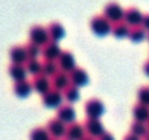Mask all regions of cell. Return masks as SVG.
Wrapping results in <instances>:
<instances>
[{
  "label": "cell",
  "instance_id": "4",
  "mask_svg": "<svg viewBox=\"0 0 149 140\" xmlns=\"http://www.w3.org/2000/svg\"><path fill=\"white\" fill-rule=\"evenodd\" d=\"M63 99H64V95L61 94V91H57L54 88L42 95V104L47 108H60L63 105Z\"/></svg>",
  "mask_w": 149,
  "mask_h": 140
},
{
  "label": "cell",
  "instance_id": "28",
  "mask_svg": "<svg viewBox=\"0 0 149 140\" xmlns=\"http://www.w3.org/2000/svg\"><path fill=\"white\" fill-rule=\"evenodd\" d=\"M148 131H149V130H148V125H146L145 123L134 121V123L132 124V127H130V133L134 134V136H137V137H140V139H142Z\"/></svg>",
  "mask_w": 149,
  "mask_h": 140
},
{
  "label": "cell",
  "instance_id": "12",
  "mask_svg": "<svg viewBox=\"0 0 149 140\" xmlns=\"http://www.w3.org/2000/svg\"><path fill=\"white\" fill-rule=\"evenodd\" d=\"M32 88L37 94L40 95H44L47 94L50 89H51V80L44 76V75H38V76H34V80H32Z\"/></svg>",
  "mask_w": 149,
  "mask_h": 140
},
{
  "label": "cell",
  "instance_id": "9",
  "mask_svg": "<svg viewBox=\"0 0 149 140\" xmlns=\"http://www.w3.org/2000/svg\"><path fill=\"white\" fill-rule=\"evenodd\" d=\"M85 130L86 133L91 136V137H100L105 133V128H104V124L100 121V118H88L85 121Z\"/></svg>",
  "mask_w": 149,
  "mask_h": 140
},
{
  "label": "cell",
  "instance_id": "13",
  "mask_svg": "<svg viewBox=\"0 0 149 140\" xmlns=\"http://www.w3.org/2000/svg\"><path fill=\"white\" fill-rule=\"evenodd\" d=\"M70 85H72L70 76H69L67 73L61 72V70L51 78V86H53L54 89H57V91H64V89H67Z\"/></svg>",
  "mask_w": 149,
  "mask_h": 140
},
{
  "label": "cell",
  "instance_id": "11",
  "mask_svg": "<svg viewBox=\"0 0 149 140\" xmlns=\"http://www.w3.org/2000/svg\"><path fill=\"white\" fill-rule=\"evenodd\" d=\"M69 76H70L72 85L78 86V88L86 86L88 82H89V76H88V73H86V70H84V69H81V67H76Z\"/></svg>",
  "mask_w": 149,
  "mask_h": 140
},
{
  "label": "cell",
  "instance_id": "17",
  "mask_svg": "<svg viewBox=\"0 0 149 140\" xmlns=\"http://www.w3.org/2000/svg\"><path fill=\"white\" fill-rule=\"evenodd\" d=\"M85 125L84 124H78V123H72L67 125V133L66 137H69L70 140H82L85 137Z\"/></svg>",
  "mask_w": 149,
  "mask_h": 140
},
{
  "label": "cell",
  "instance_id": "18",
  "mask_svg": "<svg viewBox=\"0 0 149 140\" xmlns=\"http://www.w3.org/2000/svg\"><path fill=\"white\" fill-rule=\"evenodd\" d=\"M28 75V70L24 64H10L9 67V76L15 80V82H21L25 80Z\"/></svg>",
  "mask_w": 149,
  "mask_h": 140
},
{
  "label": "cell",
  "instance_id": "5",
  "mask_svg": "<svg viewBox=\"0 0 149 140\" xmlns=\"http://www.w3.org/2000/svg\"><path fill=\"white\" fill-rule=\"evenodd\" d=\"M45 128L48 130L50 136L54 139H63V137H66V133H67V124L63 123L61 120H58L57 117L50 120Z\"/></svg>",
  "mask_w": 149,
  "mask_h": 140
},
{
  "label": "cell",
  "instance_id": "16",
  "mask_svg": "<svg viewBox=\"0 0 149 140\" xmlns=\"http://www.w3.org/2000/svg\"><path fill=\"white\" fill-rule=\"evenodd\" d=\"M32 91H34L32 82H29L26 79L21 80V82H15V85H13V92L18 98H28Z\"/></svg>",
  "mask_w": 149,
  "mask_h": 140
},
{
  "label": "cell",
  "instance_id": "26",
  "mask_svg": "<svg viewBox=\"0 0 149 140\" xmlns=\"http://www.w3.org/2000/svg\"><path fill=\"white\" fill-rule=\"evenodd\" d=\"M29 140H51V136L47 128L37 127L29 133Z\"/></svg>",
  "mask_w": 149,
  "mask_h": 140
},
{
  "label": "cell",
  "instance_id": "24",
  "mask_svg": "<svg viewBox=\"0 0 149 140\" xmlns=\"http://www.w3.org/2000/svg\"><path fill=\"white\" fill-rule=\"evenodd\" d=\"M60 72V67L57 61H44L42 63V75L47 78H53L56 73Z\"/></svg>",
  "mask_w": 149,
  "mask_h": 140
},
{
  "label": "cell",
  "instance_id": "14",
  "mask_svg": "<svg viewBox=\"0 0 149 140\" xmlns=\"http://www.w3.org/2000/svg\"><path fill=\"white\" fill-rule=\"evenodd\" d=\"M9 57H10V61L12 64H25L28 61V55H26V50H25V45H15L10 48L9 51Z\"/></svg>",
  "mask_w": 149,
  "mask_h": 140
},
{
  "label": "cell",
  "instance_id": "22",
  "mask_svg": "<svg viewBox=\"0 0 149 140\" xmlns=\"http://www.w3.org/2000/svg\"><path fill=\"white\" fill-rule=\"evenodd\" d=\"M25 67L28 70V73L32 75V76H38V75H42V63L35 58V60H28L25 63Z\"/></svg>",
  "mask_w": 149,
  "mask_h": 140
},
{
  "label": "cell",
  "instance_id": "33",
  "mask_svg": "<svg viewBox=\"0 0 149 140\" xmlns=\"http://www.w3.org/2000/svg\"><path fill=\"white\" fill-rule=\"evenodd\" d=\"M143 72H145V75L149 78V61L145 63V66H143Z\"/></svg>",
  "mask_w": 149,
  "mask_h": 140
},
{
  "label": "cell",
  "instance_id": "10",
  "mask_svg": "<svg viewBox=\"0 0 149 140\" xmlns=\"http://www.w3.org/2000/svg\"><path fill=\"white\" fill-rule=\"evenodd\" d=\"M143 16H145V15H143L139 9L130 8V9H127V10L124 12V19H123V22H126L129 26L136 28V26H140V25H142Z\"/></svg>",
  "mask_w": 149,
  "mask_h": 140
},
{
  "label": "cell",
  "instance_id": "19",
  "mask_svg": "<svg viewBox=\"0 0 149 140\" xmlns=\"http://www.w3.org/2000/svg\"><path fill=\"white\" fill-rule=\"evenodd\" d=\"M133 117H134V121H139V123H148L149 121V107L143 105V104H137L133 107Z\"/></svg>",
  "mask_w": 149,
  "mask_h": 140
},
{
  "label": "cell",
  "instance_id": "31",
  "mask_svg": "<svg viewBox=\"0 0 149 140\" xmlns=\"http://www.w3.org/2000/svg\"><path fill=\"white\" fill-rule=\"evenodd\" d=\"M142 26L146 29V31H149V15H145L143 16V22H142Z\"/></svg>",
  "mask_w": 149,
  "mask_h": 140
},
{
  "label": "cell",
  "instance_id": "21",
  "mask_svg": "<svg viewBox=\"0 0 149 140\" xmlns=\"http://www.w3.org/2000/svg\"><path fill=\"white\" fill-rule=\"evenodd\" d=\"M111 32L117 38H126V37L130 35V26L126 22H117V24H113V31Z\"/></svg>",
  "mask_w": 149,
  "mask_h": 140
},
{
  "label": "cell",
  "instance_id": "3",
  "mask_svg": "<svg viewBox=\"0 0 149 140\" xmlns=\"http://www.w3.org/2000/svg\"><path fill=\"white\" fill-rule=\"evenodd\" d=\"M124 9L116 3V2H111L108 3L105 8H104V16L111 22V24H117V22H123L124 19Z\"/></svg>",
  "mask_w": 149,
  "mask_h": 140
},
{
  "label": "cell",
  "instance_id": "1",
  "mask_svg": "<svg viewBox=\"0 0 149 140\" xmlns=\"http://www.w3.org/2000/svg\"><path fill=\"white\" fill-rule=\"evenodd\" d=\"M91 31L95 35H98V37H105V35H108L113 31V24L104 15L95 16L91 21Z\"/></svg>",
  "mask_w": 149,
  "mask_h": 140
},
{
  "label": "cell",
  "instance_id": "38",
  "mask_svg": "<svg viewBox=\"0 0 149 140\" xmlns=\"http://www.w3.org/2000/svg\"><path fill=\"white\" fill-rule=\"evenodd\" d=\"M148 41H149V35H148Z\"/></svg>",
  "mask_w": 149,
  "mask_h": 140
},
{
  "label": "cell",
  "instance_id": "23",
  "mask_svg": "<svg viewBox=\"0 0 149 140\" xmlns=\"http://www.w3.org/2000/svg\"><path fill=\"white\" fill-rule=\"evenodd\" d=\"M64 99L69 102V104H73V102H78L79 98H81V94H79V88L74 86V85H70L67 89H64Z\"/></svg>",
  "mask_w": 149,
  "mask_h": 140
},
{
  "label": "cell",
  "instance_id": "34",
  "mask_svg": "<svg viewBox=\"0 0 149 140\" xmlns=\"http://www.w3.org/2000/svg\"><path fill=\"white\" fill-rule=\"evenodd\" d=\"M143 140H149V131H148V133L143 136Z\"/></svg>",
  "mask_w": 149,
  "mask_h": 140
},
{
  "label": "cell",
  "instance_id": "8",
  "mask_svg": "<svg viewBox=\"0 0 149 140\" xmlns=\"http://www.w3.org/2000/svg\"><path fill=\"white\" fill-rule=\"evenodd\" d=\"M61 48L58 47V44L56 41H50L48 44H45L42 47V57L45 61H57L61 55Z\"/></svg>",
  "mask_w": 149,
  "mask_h": 140
},
{
  "label": "cell",
  "instance_id": "37",
  "mask_svg": "<svg viewBox=\"0 0 149 140\" xmlns=\"http://www.w3.org/2000/svg\"><path fill=\"white\" fill-rule=\"evenodd\" d=\"M146 125H148V130H149V121H148V123H146Z\"/></svg>",
  "mask_w": 149,
  "mask_h": 140
},
{
  "label": "cell",
  "instance_id": "2",
  "mask_svg": "<svg viewBox=\"0 0 149 140\" xmlns=\"http://www.w3.org/2000/svg\"><path fill=\"white\" fill-rule=\"evenodd\" d=\"M29 41L40 45V47H44L45 44H48L51 41L50 34H48V28H44L41 25H34L29 29Z\"/></svg>",
  "mask_w": 149,
  "mask_h": 140
},
{
  "label": "cell",
  "instance_id": "27",
  "mask_svg": "<svg viewBox=\"0 0 149 140\" xmlns=\"http://www.w3.org/2000/svg\"><path fill=\"white\" fill-rule=\"evenodd\" d=\"M25 50H26L28 60H35V58H38V57L42 54V48H41L40 45H37V44L31 42V41L25 45Z\"/></svg>",
  "mask_w": 149,
  "mask_h": 140
},
{
  "label": "cell",
  "instance_id": "20",
  "mask_svg": "<svg viewBox=\"0 0 149 140\" xmlns=\"http://www.w3.org/2000/svg\"><path fill=\"white\" fill-rule=\"evenodd\" d=\"M48 34H50L51 41L58 42L61 38H64L66 31H64V26H63L61 24H58V22H53V24L48 26Z\"/></svg>",
  "mask_w": 149,
  "mask_h": 140
},
{
  "label": "cell",
  "instance_id": "25",
  "mask_svg": "<svg viewBox=\"0 0 149 140\" xmlns=\"http://www.w3.org/2000/svg\"><path fill=\"white\" fill-rule=\"evenodd\" d=\"M129 38H130V41L132 42H142L145 38H148V35H146V29L142 26H136V28H133V29H130V35H129Z\"/></svg>",
  "mask_w": 149,
  "mask_h": 140
},
{
  "label": "cell",
  "instance_id": "30",
  "mask_svg": "<svg viewBox=\"0 0 149 140\" xmlns=\"http://www.w3.org/2000/svg\"><path fill=\"white\" fill-rule=\"evenodd\" d=\"M98 140H116V139H114V136H113L111 133H107V131H105L102 136L98 137Z\"/></svg>",
  "mask_w": 149,
  "mask_h": 140
},
{
  "label": "cell",
  "instance_id": "6",
  "mask_svg": "<svg viewBox=\"0 0 149 140\" xmlns=\"http://www.w3.org/2000/svg\"><path fill=\"white\" fill-rule=\"evenodd\" d=\"M104 112H105V107L101 99L94 98L85 104V114L88 115V118H100Z\"/></svg>",
  "mask_w": 149,
  "mask_h": 140
},
{
  "label": "cell",
  "instance_id": "32",
  "mask_svg": "<svg viewBox=\"0 0 149 140\" xmlns=\"http://www.w3.org/2000/svg\"><path fill=\"white\" fill-rule=\"evenodd\" d=\"M123 140H140V137H137V136H134V134H129V136H126Z\"/></svg>",
  "mask_w": 149,
  "mask_h": 140
},
{
  "label": "cell",
  "instance_id": "7",
  "mask_svg": "<svg viewBox=\"0 0 149 140\" xmlns=\"http://www.w3.org/2000/svg\"><path fill=\"white\" fill-rule=\"evenodd\" d=\"M57 64H58V67H60L61 72H64V73H67V75H70L73 70L76 69V60H74L73 54L69 53V51H63V53H61L60 58L57 60Z\"/></svg>",
  "mask_w": 149,
  "mask_h": 140
},
{
  "label": "cell",
  "instance_id": "35",
  "mask_svg": "<svg viewBox=\"0 0 149 140\" xmlns=\"http://www.w3.org/2000/svg\"><path fill=\"white\" fill-rule=\"evenodd\" d=\"M82 140H95V139H94V137H91V136H89V137H86V136H85Z\"/></svg>",
  "mask_w": 149,
  "mask_h": 140
},
{
  "label": "cell",
  "instance_id": "36",
  "mask_svg": "<svg viewBox=\"0 0 149 140\" xmlns=\"http://www.w3.org/2000/svg\"><path fill=\"white\" fill-rule=\"evenodd\" d=\"M63 140H70V139L69 137H63Z\"/></svg>",
  "mask_w": 149,
  "mask_h": 140
},
{
  "label": "cell",
  "instance_id": "15",
  "mask_svg": "<svg viewBox=\"0 0 149 140\" xmlns=\"http://www.w3.org/2000/svg\"><path fill=\"white\" fill-rule=\"evenodd\" d=\"M57 118L66 124H72L76 120V111L72 105H61L60 108H57Z\"/></svg>",
  "mask_w": 149,
  "mask_h": 140
},
{
  "label": "cell",
  "instance_id": "29",
  "mask_svg": "<svg viewBox=\"0 0 149 140\" xmlns=\"http://www.w3.org/2000/svg\"><path fill=\"white\" fill-rule=\"evenodd\" d=\"M137 101L139 104L149 107V86H143L137 91Z\"/></svg>",
  "mask_w": 149,
  "mask_h": 140
}]
</instances>
